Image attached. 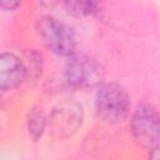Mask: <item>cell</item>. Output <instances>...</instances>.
I'll list each match as a JSON object with an SVG mask.
<instances>
[{
    "mask_svg": "<svg viewBox=\"0 0 160 160\" xmlns=\"http://www.w3.org/2000/svg\"><path fill=\"white\" fill-rule=\"evenodd\" d=\"M149 160H159V146L150 149V152H149Z\"/></svg>",
    "mask_w": 160,
    "mask_h": 160,
    "instance_id": "cell-10",
    "label": "cell"
},
{
    "mask_svg": "<svg viewBox=\"0 0 160 160\" xmlns=\"http://www.w3.org/2000/svg\"><path fill=\"white\" fill-rule=\"evenodd\" d=\"M82 108L76 102H65L54 109L50 125L58 136H70L81 126Z\"/></svg>",
    "mask_w": 160,
    "mask_h": 160,
    "instance_id": "cell-6",
    "label": "cell"
},
{
    "mask_svg": "<svg viewBox=\"0 0 160 160\" xmlns=\"http://www.w3.org/2000/svg\"><path fill=\"white\" fill-rule=\"evenodd\" d=\"M130 131L132 138L149 150L158 146L160 122L159 114L152 105L148 102L138 105L130 119Z\"/></svg>",
    "mask_w": 160,
    "mask_h": 160,
    "instance_id": "cell-4",
    "label": "cell"
},
{
    "mask_svg": "<svg viewBox=\"0 0 160 160\" xmlns=\"http://www.w3.org/2000/svg\"><path fill=\"white\" fill-rule=\"evenodd\" d=\"M29 76L26 64L12 52L0 54V96L18 89Z\"/></svg>",
    "mask_w": 160,
    "mask_h": 160,
    "instance_id": "cell-5",
    "label": "cell"
},
{
    "mask_svg": "<svg viewBox=\"0 0 160 160\" xmlns=\"http://www.w3.org/2000/svg\"><path fill=\"white\" fill-rule=\"evenodd\" d=\"M130 96L128 91L116 82H102L95 95V111L108 124H120L130 114Z\"/></svg>",
    "mask_w": 160,
    "mask_h": 160,
    "instance_id": "cell-1",
    "label": "cell"
},
{
    "mask_svg": "<svg viewBox=\"0 0 160 160\" xmlns=\"http://www.w3.org/2000/svg\"><path fill=\"white\" fill-rule=\"evenodd\" d=\"M20 5H21L20 1H14V0L0 1V9H2L4 11H15Z\"/></svg>",
    "mask_w": 160,
    "mask_h": 160,
    "instance_id": "cell-9",
    "label": "cell"
},
{
    "mask_svg": "<svg viewBox=\"0 0 160 160\" xmlns=\"http://www.w3.org/2000/svg\"><path fill=\"white\" fill-rule=\"evenodd\" d=\"M64 8L72 16H89L99 11V2L96 1H65Z\"/></svg>",
    "mask_w": 160,
    "mask_h": 160,
    "instance_id": "cell-8",
    "label": "cell"
},
{
    "mask_svg": "<svg viewBox=\"0 0 160 160\" xmlns=\"http://www.w3.org/2000/svg\"><path fill=\"white\" fill-rule=\"evenodd\" d=\"M46 122H48V118L45 110L38 105L32 106L28 112V118H26L28 134L32 141H38L42 136L46 128Z\"/></svg>",
    "mask_w": 160,
    "mask_h": 160,
    "instance_id": "cell-7",
    "label": "cell"
},
{
    "mask_svg": "<svg viewBox=\"0 0 160 160\" xmlns=\"http://www.w3.org/2000/svg\"><path fill=\"white\" fill-rule=\"evenodd\" d=\"M64 75L69 86L75 89H91L102 84L105 71L96 59L75 52L68 58Z\"/></svg>",
    "mask_w": 160,
    "mask_h": 160,
    "instance_id": "cell-3",
    "label": "cell"
},
{
    "mask_svg": "<svg viewBox=\"0 0 160 160\" xmlns=\"http://www.w3.org/2000/svg\"><path fill=\"white\" fill-rule=\"evenodd\" d=\"M36 30L44 45L55 55L69 58L76 52V38L72 29L52 16H41Z\"/></svg>",
    "mask_w": 160,
    "mask_h": 160,
    "instance_id": "cell-2",
    "label": "cell"
}]
</instances>
